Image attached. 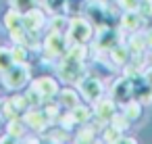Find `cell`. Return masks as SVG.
<instances>
[{
	"label": "cell",
	"instance_id": "obj_1",
	"mask_svg": "<svg viewBox=\"0 0 152 144\" xmlns=\"http://www.w3.org/2000/svg\"><path fill=\"white\" fill-rule=\"evenodd\" d=\"M148 44H150V46H152V32H150V34H148Z\"/></svg>",
	"mask_w": 152,
	"mask_h": 144
},
{
	"label": "cell",
	"instance_id": "obj_2",
	"mask_svg": "<svg viewBox=\"0 0 152 144\" xmlns=\"http://www.w3.org/2000/svg\"><path fill=\"white\" fill-rule=\"evenodd\" d=\"M150 79H152V71H150ZM150 84H152V82H150Z\"/></svg>",
	"mask_w": 152,
	"mask_h": 144
}]
</instances>
